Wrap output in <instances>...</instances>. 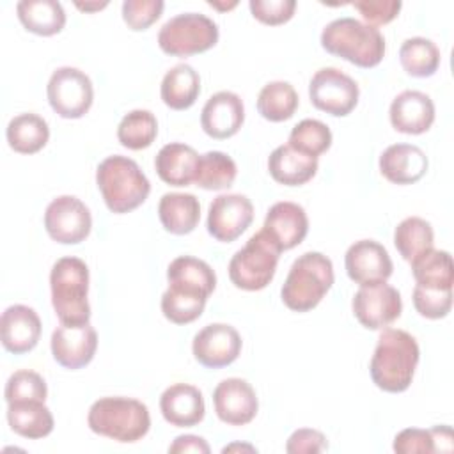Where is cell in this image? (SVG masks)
Returning <instances> with one entry per match:
<instances>
[{
    "label": "cell",
    "instance_id": "ba28073f",
    "mask_svg": "<svg viewBox=\"0 0 454 454\" xmlns=\"http://www.w3.org/2000/svg\"><path fill=\"white\" fill-rule=\"evenodd\" d=\"M280 248L261 229L243 248H239L229 262L231 282L243 291H261L275 277Z\"/></svg>",
    "mask_w": 454,
    "mask_h": 454
},
{
    "label": "cell",
    "instance_id": "d6a6232c",
    "mask_svg": "<svg viewBox=\"0 0 454 454\" xmlns=\"http://www.w3.org/2000/svg\"><path fill=\"white\" fill-rule=\"evenodd\" d=\"M298 94L289 82H270L257 96V112L270 122H282L294 115L298 108Z\"/></svg>",
    "mask_w": 454,
    "mask_h": 454
},
{
    "label": "cell",
    "instance_id": "52a82bcc",
    "mask_svg": "<svg viewBox=\"0 0 454 454\" xmlns=\"http://www.w3.org/2000/svg\"><path fill=\"white\" fill-rule=\"evenodd\" d=\"M51 305L66 325L89 323V268L80 257H60L50 271Z\"/></svg>",
    "mask_w": 454,
    "mask_h": 454
},
{
    "label": "cell",
    "instance_id": "836d02e7",
    "mask_svg": "<svg viewBox=\"0 0 454 454\" xmlns=\"http://www.w3.org/2000/svg\"><path fill=\"white\" fill-rule=\"evenodd\" d=\"M399 60L403 69L415 78H429L440 67V50L426 37H410L399 48Z\"/></svg>",
    "mask_w": 454,
    "mask_h": 454
},
{
    "label": "cell",
    "instance_id": "f6af8a7d",
    "mask_svg": "<svg viewBox=\"0 0 454 454\" xmlns=\"http://www.w3.org/2000/svg\"><path fill=\"white\" fill-rule=\"evenodd\" d=\"M328 449L326 436L310 427L296 429L286 442V452L289 454H317Z\"/></svg>",
    "mask_w": 454,
    "mask_h": 454
},
{
    "label": "cell",
    "instance_id": "4dcf8cb0",
    "mask_svg": "<svg viewBox=\"0 0 454 454\" xmlns=\"http://www.w3.org/2000/svg\"><path fill=\"white\" fill-rule=\"evenodd\" d=\"M5 137L12 151L20 154H34L48 144L50 128L41 115L25 112L9 121Z\"/></svg>",
    "mask_w": 454,
    "mask_h": 454
},
{
    "label": "cell",
    "instance_id": "bcb514c9",
    "mask_svg": "<svg viewBox=\"0 0 454 454\" xmlns=\"http://www.w3.org/2000/svg\"><path fill=\"white\" fill-rule=\"evenodd\" d=\"M168 452L172 454H186V452H197V454H209L211 447L209 443L197 434H181L176 436V440L168 445Z\"/></svg>",
    "mask_w": 454,
    "mask_h": 454
},
{
    "label": "cell",
    "instance_id": "d4e9b609",
    "mask_svg": "<svg viewBox=\"0 0 454 454\" xmlns=\"http://www.w3.org/2000/svg\"><path fill=\"white\" fill-rule=\"evenodd\" d=\"M199 156L200 154H197L192 145L170 142L163 145L154 158L156 174L170 186H188L195 179Z\"/></svg>",
    "mask_w": 454,
    "mask_h": 454
},
{
    "label": "cell",
    "instance_id": "ab89813d",
    "mask_svg": "<svg viewBox=\"0 0 454 454\" xmlns=\"http://www.w3.org/2000/svg\"><path fill=\"white\" fill-rule=\"evenodd\" d=\"M413 307L422 317L442 319L452 309V289L426 287V286L415 284Z\"/></svg>",
    "mask_w": 454,
    "mask_h": 454
},
{
    "label": "cell",
    "instance_id": "8fae6325",
    "mask_svg": "<svg viewBox=\"0 0 454 454\" xmlns=\"http://www.w3.org/2000/svg\"><path fill=\"white\" fill-rule=\"evenodd\" d=\"M358 83L337 67H321L309 83L310 103L333 117L351 114L358 103Z\"/></svg>",
    "mask_w": 454,
    "mask_h": 454
},
{
    "label": "cell",
    "instance_id": "6da1fadb",
    "mask_svg": "<svg viewBox=\"0 0 454 454\" xmlns=\"http://www.w3.org/2000/svg\"><path fill=\"white\" fill-rule=\"evenodd\" d=\"M168 287L161 296V312L174 325H188L200 317L209 294L216 287L213 268L197 257L179 255L167 270Z\"/></svg>",
    "mask_w": 454,
    "mask_h": 454
},
{
    "label": "cell",
    "instance_id": "7dc6e473",
    "mask_svg": "<svg viewBox=\"0 0 454 454\" xmlns=\"http://www.w3.org/2000/svg\"><path fill=\"white\" fill-rule=\"evenodd\" d=\"M433 442H434V452H452L454 449V436L450 426H434L431 427Z\"/></svg>",
    "mask_w": 454,
    "mask_h": 454
},
{
    "label": "cell",
    "instance_id": "1f68e13d",
    "mask_svg": "<svg viewBox=\"0 0 454 454\" xmlns=\"http://www.w3.org/2000/svg\"><path fill=\"white\" fill-rule=\"evenodd\" d=\"M394 245L404 261L413 262L417 257L434 248V232L431 223L420 216L404 218L394 231Z\"/></svg>",
    "mask_w": 454,
    "mask_h": 454
},
{
    "label": "cell",
    "instance_id": "30bf717a",
    "mask_svg": "<svg viewBox=\"0 0 454 454\" xmlns=\"http://www.w3.org/2000/svg\"><path fill=\"white\" fill-rule=\"evenodd\" d=\"M46 96L57 115L62 119H80L92 106L94 87L83 71L64 66L51 73L46 85Z\"/></svg>",
    "mask_w": 454,
    "mask_h": 454
},
{
    "label": "cell",
    "instance_id": "74e56055",
    "mask_svg": "<svg viewBox=\"0 0 454 454\" xmlns=\"http://www.w3.org/2000/svg\"><path fill=\"white\" fill-rule=\"evenodd\" d=\"M287 144L300 153L317 158L330 149L332 131L317 119H303L291 129Z\"/></svg>",
    "mask_w": 454,
    "mask_h": 454
},
{
    "label": "cell",
    "instance_id": "b9f144b4",
    "mask_svg": "<svg viewBox=\"0 0 454 454\" xmlns=\"http://www.w3.org/2000/svg\"><path fill=\"white\" fill-rule=\"evenodd\" d=\"M252 16L264 25H282L289 21L294 14V0H250L248 2Z\"/></svg>",
    "mask_w": 454,
    "mask_h": 454
},
{
    "label": "cell",
    "instance_id": "681fc988",
    "mask_svg": "<svg viewBox=\"0 0 454 454\" xmlns=\"http://www.w3.org/2000/svg\"><path fill=\"white\" fill-rule=\"evenodd\" d=\"M232 450H248V452H257L255 447L252 445H245V443H231L227 447L222 449V452H232Z\"/></svg>",
    "mask_w": 454,
    "mask_h": 454
},
{
    "label": "cell",
    "instance_id": "484cf974",
    "mask_svg": "<svg viewBox=\"0 0 454 454\" xmlns=\"http://www.w3.org/2000/svg\"><path fill=\"white\" fill-rule=\"evenodd\" d=\"M270 176L284 186H301L317 172V158L293 149L289 144L278 145L268 158Z\"/></svg>",
    "mask_w": 454,
    "mask_h": 454
},
{
    "label": "cell",
    "instance_id": "9a60e30c",
    "mask_svg": "<svg viewBox=\"0 0 454 454\" xmlns=\"http://www.w3.org/2000/svg\"><path fill=\"white\" fill-rule=\"evenodd\" d=\"M241 346V335L234 326L211 323L195 333L192 353L200 365L207 369H222L239 356Z\"/></svg>",
    "mask_w": 454,
    "mask_h": 454
},
{
    "label": "cell",
    "instance_id": "83f0119b",
    "mask_svg": "<svg viewBox=\"0 0 454 454\" xmlns=\"http://www.w3.org/2000/svg\"><path fill=\"white\" fill-rule=\"evenodd\" d=\"M9 427L28 440H39L53 431V415L43 401L7 403Z\"/></svg>",
    "mask_w": 454,
    "mask_h": 454
},
{
    "label": "cell",
    "instance_id": "60d3db41",
    "mask_svg": "<svg viewBox=\"0 0 454 454\" xmlns=\"http://www.w3.org/2000/svg\"><path fill=\"white\" fill-rule=\"evenodd\" d=\"M165 4L161 0H126L122 2V20L135 30H147L163 12Z\"/></svg>",
    "mask_w": 454,
    "mask_h": 454
},
{
    "label": "cell",
    "instance_id": "e575fe53",
    "mask_svg": "<svg viewBox=\"0 0 454 454\" xmlns=\"http://www.w3.org/2000/svg\"><path fill=\"white\" fill-rule=\"evenodd\" d=\"M410 264H411L413 278L419 286L452 289L454 268H452V257L447 250L431 248Z\"/></svg>",
    "mask_w": 454,
    "mask_h": 454
},
{
    "label": "cell",
    "instance_id": "7c38bea8",
    "mask_svg": "<svg viewBox=\"0 0 454 454\" xmlns=\"http://www.w3.org/2000/svg\"><path fill=\"white\" fill-rule=\"evenodd\" d=\"M44 229L57 243L78 245L90 234L92 216L78 197L60 195L44 211Z\"/></svg>",
    "mask_w": 454,
    "mask_h": 454
},
{
    "label": "cell",
    "instance_id": "3957f363",
    "mask_svg": "<svg viewBox=\"0 0 454 454\" xmlns=\"http://www.w3.org/2000/svg\"><path fill=\"white\" fill-rule=\"evenodd\" d=\"M321 46L358 67H376L385 57L383 34L356 18H337L321 32Z\"/></svg>",
    "mask_w": 454,
    "mask_h": 454
},
{
    "label": "cell",
    "instance_id": "5b68a950",
    "mask_svg": "<svg viewBox=\"0 0 454 454\" xmlns=\"http://www.w3.org/2000/svg\"><path fill=\"white\" fill-rule=\"evenodd\" d=\"M96 184L106 207L115 215L137 209L151 193V183L138 163L121 154L108 156L98 165Z\"/></svg>",
    "mask_w": 454,
    "mask_h": 454
},
{
    "label": "cell",
    "instance_id": "2e32d148",
    "mask_svg": "<svg viewBox=\"0 0 454 454\" xmlns=\"http://www.w3.org/2000/svg\"><path fill=\"white\" fill-rule=\"evenodd\" d=\"M50 346L59 365L76 371L92 362L98 349V333L90 323H60L51 333Z\"/></svg>",
    "mask_w": 454,
    "mask_h": 454
},
{
    "label": "cell",
    "instance_id": "7402d4cb",
    "mask_svg": "<svg viewBox=\"0 0 454 454\" xmlns=\"http://www.w3.org/2000/svg\"><path fill=\"white\" fill-rule=\"evenodd\" d=\"M390 124L406 135H422L434 122V103L420 90H403L390 103Z\"/></svg>",
    "mask_w": 454,
    "mask_h": 454
},
{
    "label": "cell",
    "instance_id": "603a6c76",
    "mask_svg": "<svg viewBox=\"0 0 454 454\" xmlns=\"http://www.w3.org/2000/svg\"><path fill=\"white\" fill-rule=\"evenodd\" d=\"M381 176L394 184H413L427 172L426 153L413 144H394L388 145L380 156Z\"/></svg>",
    "mask_w": 454,
    "mask_h": 454
},
{
    "label": "cell",
    "instance_id": "f546056e",
    "mask_svg": "<svg viewBox=\"0 0 454 454\" xmlns=\"http://www.w3.org/2000/svg\"><path fill=\"white\" fill-rule=\"evenodd\" d=\"M160 94L168 108L186 110L200 94V76L190 64H177L165 73Z\"/></svg>",
    "mask_w": 454,
    "mask_h": 454
},
{
    "label": "cell",
    "instance_id": "ac0fdd59",
    "mask_svg": "<svg viewBox=\"0 0 454 454\" xmlns=\"http://www.w3.org/2000/svg\"><path fill=\"white\" fill-rule=\"evenodd\" d=\"M216 417L229 426H245L252 422L259 410L254 387L241 378L222 380L213 392Z\"/></svg>",
    "mask_w": 454,
    "mask_h": 454
},
{
    "label": "cell",
    "instance_id": "4316f807",
    "mask_svg": "<svg viewBox=\"0 0 454 454\" xmlns=\"http://www.w3.org/2000/svg\"><path fill=\"white\" fill-rule=\"evenodd\" d=\"M158 216L167 232L176 236L190 234L200 220L199 199L193 193L168 192L160 199Z\"/></svg>",
    "mask_w": 454,
    "mask_h": 454
},
{
    "label": "cell",
    "instance_id": "d6986e66",
    "mask_svg": "<svg viewBox=\"0 0 454 454\" xmlns=\"http://www.w3.org/2000/svg\"><path fill=\"white\" fill-rule=\"evenodd\" d=\"M243 121V101L236 92L231 90H220L213 94L200 112V126L204 133L216 140L234 137L241 129Z\"/></svg>",
    "mask_w": 454,
    "mask_h": 454
},
{
    "label": "cell",
    "instance_id": "44dd1931",
    "mask_svg": "<svg viewBox=\"0 0 454 454\" xmlns=\"http://www.w3.org/2000/svg\"><path fill=\"white\" fill-rule=\"evenodd\" d=\"M262 231L280 250H291L305 239L309 232V218L300 204L282 200L268 209Z\"/></svg>",
    "mask_w": 454,
    "mask_h": 454
},
{
    "label": "cell",
    "instance_id": "9c48e42d",
    "mask_svg": "<svg viewBox=\"0 0 454 454\" xmlns=\"http://www.w3.org/2000/svg\"><path fill=\"white\" fill-rule=\"evenodd\" d=\"M218 25L199 12L170 18L158 32V46L172 57H190L211 50L218 43Z\"/></svg>",
    "mask_w": 454,
    "mask_h": 454
},
{
    "label": "cell",
    "instance_id": "f35d334b",
    "mask_svg": "<svg viewBox=\"0 0 454 454\" xmlns=\"http://www.w3.org/2000/svg\"><path fill=\"white\" fill-rule=\"evenodd\" d=\"M48 387L41 374L20 369L12 372L5 383L4 397L7 403H20V401H46Z\"/></svg>",
    "mask_w": 454,
    "mask_h": 454
},
{
    "label": "cell",
    "instance_id": "277c9868",
    "mask_svg": "<svg viewBox=\"0 0 454 454\" xmlns=\"http://www.w3.org/2000/svg\"><path fill=\"white\" fill-rule=\"evenodd\" d=\"M89 429L119 443L142 440L151 427L149 408L133 397L108 395L94 401L87 413Z\"/></svg>",
    "mask_w": 454,
    "mask_h": 454
},
{
    "label": "cell",
    "instance_id": "e0dca14e",
    "mask_svg": "<svg viewBox=\"0 0 454 454\" xmlns=\"http://www.w3.org/2000/svg\"><path fill=\"white\" fill-rule=\"evenodd\" d=\"M348 277L358 286L387 282L394 264L387 248L374 239L355 241L344 255Z\"/></svg>",
    "mask_w": 454,
    "mask_h": 454
},
{
    "label": "cell",
    "instance_id": "f907efd6",
    "mask_svg": "<svg viewBox=\"0 0 454 454\" xmlns=\"http://www.w3.org/2000/svg\"><path fill=\"white\" fill-rule=\"evenodd\" d=\"M211 7H215V9H220V11H229V9H232V7H236L238 5V2H231V4H218V2H207Z\"/></svg>",
    "mask_w": 454,
    "mask_h": 454
},
{
    "label": "cell",
    "instance_id": "ee69618b",
    "mask_svg": "<svg viewBox=\"0 0 454 454\" xmlns=\"http://www.w3.org/2000/svg\"><path fill=\"white\" fill-rule=\"evenodd\" d=\"M362 18L367 21V25L378 27L387 25L392 20L397 18L403 4L399 0H360L351 4Z\"/></svg>",
    "mask_w": 454,
    "mask_h": 454
},
{
    "label": "cell",
    "instance_id": "5bb4252c",
    "mask_svg": "<svg viewBox=\"0 0 454 454\" xmlns=\"http://www.w3.org/2000/svg\"><path fill=\"white\" fill-rule=\"evenodd\" d=\"M254 220V204L247 195L223 193L213 199L207 211V232L222 243L238 239Z\"/></svg>",
    "mask_w": 454,
    "mask_h": 454
},
{
    "label": "cell",
    "instance_id": "cb8c5ba5",
    "mask_svg": "<svg viewBox=\"0 0 454 454\" xmlns=\"http://www.w3.org/2000/svg\"><path fill=\"white\" fill-rule=\"evenodd\" d=\"M160 410L163 419L176 427L197 426L206 415L202 392L188 383L167 387L160 397Z\"/></svg>",
    "mask_w": 454,
    "mask_h": 454
},
{
    "label": "cell",
    "instance_id": "c3c4849f",
    "mask_svg": "<svg viewBox=\"0 0 454 454\" xmlns=\"http://www.w3.org/2000/svg\"><path fill=\"white\" fill-rule=\"evenodd\" d=\"M74 5L80 9V11H85V12H94V11H101L108 5V2H74Z\"/></svg>",
    "mask_w": 454,
    "mask_h": 454
},
{
    "label": "cell",
    "instance_id": "8992f818",
    "mask_svg": "<svg viewBox=\"0 0 454 454\" xmlns=\"http://www.w3.org/2000/svg\"><path fill=\"white\" fill-rule=\"evenodd\" d=\"M333 280L332 261L321 252H305L289 268L280 289L282 301L294 312H309L319 305Z\"/></svg>",
    "mask_w": 454,
    "mask_h": 454
},
{
    "label": "cell",
    "instance_id": "8d00e7d4",
    "mask_svg": "<svg viewBox=\"0 0 454 454\" xmlns=\"http://www.w3.org/2000/svg\"><path fill=\"white\" fill-rule=\"evenodd\" d=\"M158 135V121L149 110H131L128 112L119 126L117 138L122 147L131 151H140L149 147Z\"/></svg>",
    "mask_w": 454,
    "mask_h": 454
},
{
    "label": "cell",
    "instance_id": "f1b7e54d",
    "mask_svg": "<svg viewBox=\"0 0 454 454\" xmlns=\"http://www.w3.org/2000/svg\"><path fill=\"white\" fill-rule=\"evenodd\" d=\"M16 12L21 25L35 35L50 37L66 27V11L55 0H21Z\"/></svg>",
    "mask_w": 454,
    "mask_h": 454
},
{
    "label": "cell",
    "instance_id": "7bdbcfd3",
    "mask_svg": "<svg viewBox=\"0 0 454 454\" xmlns=\"http://www.w3.org/2000/svg\"><path fill=\"white\" fill-rule=\"evenodd\" d=\"M392 449L399 454H431L434 452L431 429L406 427L395 434Z\"/></svg>",
    "mask_w": 454,
    "mask_h": 454
},
{
    "label": "cell",
    "instance_id": "ffe728a7",
    "mask_svg": "<svg viewBox=\"0 0 454 454\" xmlns=\"http://www.w3.org/2000/svg\"><path fill=\"white\" fill-rule=\"evenodd\" d=\"M41 319L28 305H11L2 312L0 335L2 346L14 355L32 351L41 337Z\"/></svg>",
    "mask_w": 454,
    "mask_h": 454
},
{
    "label": "cell",
    "instance_id": "7a4b0ae2",
    "mask_svg": "<svg viewBox=\"0 0 454 454\" xmlns=\"http://www.w3.org/2000/svg\"><path fill=\"white\" fill-rule=\"evenodd\" d=\"M420 360L417 339L399 328H383L374 348L369 372L374 385L385 392L408 390Z\"/></svg>",
    "mask_w": 454,
    "mask_h": 454
},
{
    "label": "cell",
    "instance_id": "4fadbf2b",
    "mask_svg": "<svg viewBox=\"0 0 454 454\" xmlns=\"http://www.w3.org/2000/svg\"><path fill=\"white\" fill-rule=\"evenodd\" d=\"M351 307L355 317L364 328L383 330L401 316L403 300L394 286L378 282L360 286L353 296Z\"/></svg>",
    "mask_w": 454,
    "mask_h": 454
},
{
    "label": "cell",
    "instance_id": "d590c367",
    "mask_svg": "<svg viewBox=\"0 0 454 454\" xmlns=\"http://www.w3.org/2000/svg\"><path fill=\"white\" fill-rule=\"evenodd\" d=\"M236 176L238 167L229 154L222 151H209L199 156L193 183L202 190H223L232 186Z\"/></svg>",
    "mask_w": 454,
    "mask_h": 454
}]
</instances>
